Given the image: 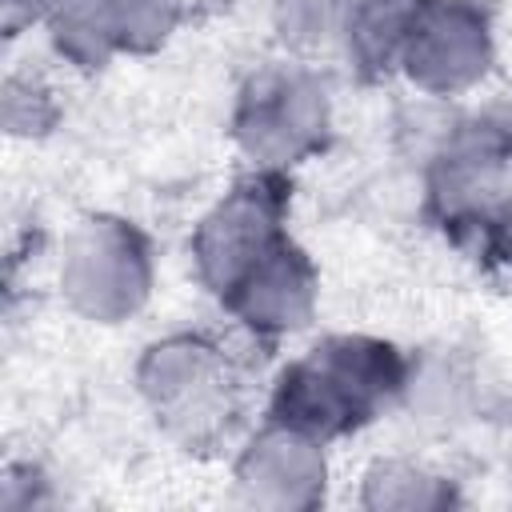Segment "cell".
I'll return each mask as SVG.
<instances>
[{"label": "cell", "instance_id": "8", "mask_svg": "<svg viewBox=\"0 0 512 512\" xmlns=\"http://www.w3.org/2000/svg\"><path fill=\"white\" fill-rule=\"evenodd\" d=\"M112 16L124 44L156 40L172 24V0H112Z\"/></svg>", "mask_w": 512, "mask_h": 512}, {"label": "cell", "instance_id": "2", "mask_svg": "<svg viewBox=\"0 0 512 512\" xmlns=\"http://www.w3.org/2000/svg\"><path fill=\"white\" fill-rule=\"evenodd\" d=\"M140 256L144 252L136 236L124 232L120 224H108V220L88 224L68 252L64 284L76 296V304L88 308L92 316H116L144 296Z\"/></svg>", "mask_w": 512, "mask_h": 512}, {"label": "cell", "instance_id": "1", "mask_svg": "<svg viewBox=\"0 0 512 512\" xmlns=\"http://www.w3.org/2000/svg\"><path fill=\"white\" fill-rule=\"evenodd\" d=\"M288 408L312 428H336L356 420L388 388V356L364 344H328L324 352L284 380Z\"/></svg>", "mask_w": 512, "mask_h": 512}, {"label": "cell", "instance_id": "3", "mask_svg": "<svg viewBox=\"0 0 512 512\" xmlns=\"http://www.w3.org/2000/svg\"><path fill=\"white\" fill-rule=\"evenodd\" d=\"M272 212L264 196H232L216 208V216L204 220L200 232V260L212 284L220 292H236V284L272 252Z\"/></svg>", "mask_w": 512, "mask_h": 512}, {"label": "cell", "instance_id": "6", "mask_svg": "<svg viewBox=\"0 0 512 512\" xmlns=\"http://www.w3.org/2000/svg\"><path fill=\"white\" fill-rule=\"evenodd\" d=\"M324 476V464L312 456V444L296 432H272L260 444H252V456L244 464V484L252 496L272 500V504H292L300 500L296 488L312 484Z\"/></svg>", "mask_w": 512, "mask_h": 512}, {"label": "cell", "instance_id": "4", "mask_svg": "<svg viewBox=\"0 0 512 512\" xmlns=\"http://www.w3.org/2000/svg\"><path fill=\"white\" fill-rule=\"evenodd\" d=\"M408 64L412 76L428 84L440 88L468 84L484 68V24L464 8H448L416 20L408 36Z\"/></svg>", "mask_w": 512, "mask_h": 512}, {"label": "cell", "instance_id": "7", "mask_svg": "<svg viewBox=\"0 0 512 512\" xmlns=\"http://www.w3.org/2000/svg\"><path fill=\"white\" fill-rule=\"evenodd\" d=\"M292 256L296 252H288V248H272L236 284V292H240L252 324L284 328V324H296L300 312L308 308V276H304V268Z\"/></svg>", "mask_w": 512, "mask_h": 512}, {"label": "cell", "instance_id": "5", "mask_svg": "<svg viewBox=\"0 0 512 512\" xmlns=\"http://www.w3.org/2000/svg\"><path fill=\"white\" fill-rule=\"evenodd\" d=\"M316 92L300 80H272L252 92V112L244 116V136L252 152L292 156L316 128Z\"/></svg>", "mask_w": 512, "mask_h": 512}]
</instances>
